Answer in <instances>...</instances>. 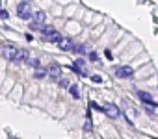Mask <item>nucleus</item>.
<instances>
[{
  "mask_svg": "<svg viewBox=\"0 0 158 139\" xmlns=\"http://www.w3.org/2000/svg\"><path fill=\"white\" fill-rule=\"evenodd\" d=\"M41 35H43V39H45V41H49V43H60V39H61L60 32H58L56 28H52V26L41 28Z\"/></svg>",
  "mask_w": 158,
  "mask_h": 139,
  "instance_id": "f257e3e1",
  "label": "nucleus"
},
{
  "mask_svg": "<svg viewBox=\"0 0 158 139\" xmlns=\"http://www.w3.org/2000/svg\"><path fill=\"white\" fill-rule=\"evenodd\" d=\"M101 108H102V111H104V113L108 115L110 119H117V117H121V109L117 108L115 104H112V102H104Z\"/></svg>",
  "mask_w": 158,
  "mask_h": 139,
  "instance_id": "f03ea898",
  "label": "nucleus"
},
{
  "mask_svg": "<svg viewBox=\"0 0 158 139\" xmlns=\"http://www.w3.org/2000/svg\"><path fill=\"white\" fill-rule=\"evenodd\" d=\"M32 13H34V11H32V7H30L28 2H21V4L17 6V15H19L21 19H24V21L32 19Z\"/></svg>",
  "mask_w": 158,
  "mask_h": 139,
  "instance_id": "7ed1b4c3",
  "label": "nucleus"
},
{
  "mask_svg": "<svg viewBox=\"0 0 158 139\" xmlns=\"http://www.w3.org/2000/svg\"><path fill=\"white\" fill-rule=\"evenodd\" d=\"M17 46H13V45H2L0 46V56H4L6 59H13L15 58V54H17Z\"/></svg>",
  "mask_w": 158,
  "mask_h": 139,
  "instance_id": "20e7f679",
  "label": "nucleus"
},
{
  "mask_svg": "<svg viewBox=\"0 0 158 139\" xmlns=\"http://www.w3.org/2000/svg\"><path fill=\"white\" fill-rule=\"evenodd\" d=\"M47 74H49L52 80H58V78L61 76V67L58 65V63H50L49 69H47Z\"/></svg>",
  "mask_w": 158,
  "mask_h": 139,
  "instance_id": "39448f33",
  "label": "nucleus"
},
{
  "mask_svg": "<svg viewBox=\"0 0 158 139\" xmlns=\"http://www.w3.org/2000/svg\"><path fill=\"white\" fill-rule=\"evenodd\" d=\"M134 74V69L132 67H128V65H123V67H119V69L115 71V76L117 78H130Z\"/></svg>",
  "mask_w": 158,
  "mask_h": 139,
  "instance_id": "423d86ee",
  "label": "nucleus"
},
{
  "mask_svg": "<svg viewBox=\"0 0 158 139\" xmlns=\"http://www.w3.org/2000/svg\"><path fill=\"white\" fill-rule=\"evenodd\" d=\"M28 50H24V48H19L17 50V54H15V58H13V61L15 63H21V61H26L28 59Z\"/></svg>",
  "mask_w": 158,
  "mask_h": 139,
  "instance_id": "0eeeda50",
  "label": "nucleus"
},
{
  "mask_svg": "<svg viewBox=\"0 0 158 139\" xmlns=\"http://www.w3.org/2000/svg\"><path fill=\"white\" fill-rule=\"evenodd\" d=\"M58 46H60V50H63V52H67V50H73V41L67 37H61L60 43H58Z\"/></svg>",
  "mask_w": 158,
  "mask_h": 139,
  "instance_id": "6e6552de",
  "label": "nucleus"
},
{
  "mask_svg": "<svg viewBox=\"0 0 158 139\" xmlns=\"http://www.w3.org/2000/svg\"><path fill=\"white\" fill-rule=\"evenodd\" d=\"M73 71H74V73H78L80 76H86V73H84V59L78 58L76 61L73 63Z\"/></svg>",
  "mask_w": 158,
  "mask_h": 139,
  "instance_id": "1a4fd4ad",
  "label": "nucleus"
},
{
  "mask_svg": "<svg viewBox=\"0 0 158 139\" xmlns=\"http://www.w3.org/2000/svg\"><path fill=\"white\" fill-rule=\"evenodd\" d=\"M138 97L143 100V104H151V106H156L155 104V100H153V97L147 93V91H138Z\"/></svg>",
  "mask_w": 158,
  "mask_h": 139,
  "instance_id": "9d476101",
  "label": "nucleus"
},
{
  "mask_svg": "<svg viewBox=\"0 0 158 139\" xmlns=\"http://www.w3.org/2000/svg\"><path fill=\"white\" fill-rule=\"evenodd\" d=\"M34 15V22L35 24H43V22L47 21V13L45 11H35V13H32Z\"/></svg>",
  "mask_w": 158,
  "mask_h": 139,
  "instance_id": "9b49d317",
  "label": "nucleus"
},
{
  "mask_svg": "<svg viewBox=\"0 0 158 139\" xmlns=\"http://www.w3.org/2000/svg\"><path fill=\"white\" fill-rule=\"evenodd\" d=\"M26 63H28L30 67H34V69H37V67H39V59H37V58H32V56H28Z\"/></svg>",
  "mask_w": 158,
  "mask_h": 139,
  "instance_id": "f8f14e48",
  "label": "nucleus"
},
{
  "mask_svg": "<svg viewBox=\"0 0 158 139\" xmlns=\"http://www.w3.org/2000/svg\"><path fill=\"white\" fill-rule=\"evenodd\" d=\"M34 76L37 78V80H39V78H45V76H47V69H41V67H37V69H35V74H34Z\"/></svg>",
  "mask_w": 158,
  "mask_h": 139,
  "instance_id": "ddd939ff",
  "label": "nucleus"
},
{
  "mask_svg": "<svg viewBox=\"0 0 158 139\" xmlns=\"http://www.w3.org/2000/svg\"><path fill=\"white\" fill-rule=\"evenodd\" d=\"M69 91H71V95H73L74 98H78V97H80V91H78V87L74 85V83H73V85L69 87Z\"/></svg>",
  "mask_w": 158,
  "mask_h": 139,
  "instance_id": "4468645a",
  "label": "nucleus"
},
{
  "mask_svg": "<svg viewBox=\"0 0 158 139\" xmlns=\"http://www.w3.org/2000/svg\"><path fill=\"white\" fill-rule=\"evenodd\" d=\"M91 128H93V124H91V121L88 119V121H86V124H84V130H86V132H91Z\"/></svg>",
  "mask_w": 158,
  "mask_h": 139,
  "instance_id": "2eb2a0df",
  "label": "nucleus"
},
{
  "mask_svg": "<svg viewBox=\"0 0 158 139\" xmlns=\"http://www.w3.org/2000/svg\"><path fill=\"white\" fill-rule=\"evenodd\" d=\"M89 108H93V109H99V111H102V108H101V106L97 104V102H93V100L89 102Z\"/></svg>",
  "mask_w": 158,
  "mask_h": 139,
  "instance_id": "dca6fc26",
  "label": "nucleus"
},
{
  "mask_svg": "<svg viewBox=\"0 0 158 139\" xmlns=\"http://www.w3.org/2000/svg\"><path fill=\"white\" fill-rule=\"evenodd\" d=\"M97 59H99L97 52H89V61H97Z\"/></svg>",
  "mask_w": 158,
  "mask_h": 139,
  "instance_id": "f3484780",
  "label": "nucleus"
},
{
  "mask_svg": "<svg viewBox=\"0 0 158 139\" xmlns=\"http://www.w3.org/2000/svg\"><path fill=\"white\" fill-rule=\"evenodd\" d=\"M91 80H93L95 83H101V82H102V78L99 76V74H93V76H91Z\"/></svg>",
  "mask_w": 158,
  "mask_h": 139,
  "instance_id": "a211bd4d",
  "label": "nucleus"
},
{
  "mask_svg": "<svg viewBox=\"0 0 158 139\" xmlns=\"http://www.w3.org/2000/svg\"><path fill=\"white\" fill-rule=\"evenodd\" d=\"M73 50H74V52H78V54H82V52H84V46H80V45L74 46V45H73Z\"/></svg>",
  "mask_w": 158,
  "mask_h": 139,
  "instance_id": "6ab92c4d",
  "label": "nucleus"
},
{
  "mask_svg": "<svg viewBox=\"0 0 158 139\" xmlns=\"http://www.w3.org/2000/svg\"><path fill=\"white\" fill-rule=\"evenodd\" d=\"M71 83H69V80H65V78H63V80H60V87H69Z\"/></svg>",
  "mask_w": 158,
  "mask_h": 139,
  "instance_id": "aec40b11",
  "label": "nucleus"
},
{
  "mask_svg": "<svg viewBox=\"0 0 158 139\" xmlns=\"http://www.w3.org/2000/svg\"><path fill=\"white\" fill-rule=\"evenodd\" d=\"M0 17H2V19H7V13H6L4 9H0Z\"/></svg>",
  "mask_w": 158,
  "mask_h": 139,
  "instance_id": "412c9836",
  "label": "nucleus"
},
{
  "mask_svg": "<svg viewBox=\"0 0 158 139\" xmlns=\"http://www.w3.org/2000/svg\"><path fill=\"white\" fill-rule=\"evenodd\" d=\"M104 54H106V58H108V59H113V56H112V52H110V50H106Z\"/></svg>",
  "mask_w": 158,
  "mask_h": 139,
  "instance_id": "4be33fe9",
  "label": "nucleus"
},
{
  "mask_svg": "<svg viewBox=\"0 0 158 139\" xmlns=\"http://www.w3.org/2000/svg\"><path fill=\"white\" fill-rule=\"evenodd\" d=\"M22 2H28V0H22Z\"/></svg>",
  "mask_w": 158,
  "mask_h": 139,
  "instance_id": "5701e85b",
  "label": "nucleus"
}]
</instances>
